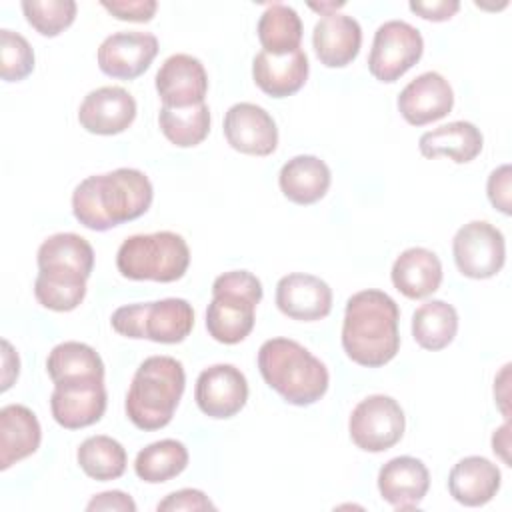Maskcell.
Returning a JSON list of instances; mask_svg holds the SVG:
<instances>
[{"label": "cell", "instance_id": "cb8c5ba5", "mask_svg": "<svg viewBox=\"0 0 512 512\" xmlns=\"http://www.w3.org/2000/svg\"><path fill=\"white\" fill-rule=\"evenodd\" d=\"M42 428L36 414L22 404L0 408V470L32 456L40 448Z\"/></svg>", "mask_w": 512, "mask_h": 512}, {"label": "cell", "instance_id": "b9f144b4", "mask_svg": "<svg viewBox=\"0 0 512 512\" xmlns=\"http://www.w3.org/2000/svg\"><path fill=\"white\" fill-rule=\"evenodd\" d=\"M18 372H20V358L12 348V344L8 340H2V386H0L2 392H6L14 384V380L18 378Z\"/></svg>", "mask_w": 512, "mask_h": 512}, {"label": "cell", "instance_id": "d6a6232c", "mask_svg": "<svg viewBox=\"0 0 512 512\" xmlns=\"http://www.w3.org/2000/svg\"><path fill=\"white\" fill-rule=\"evenodd\" d=\"M88 278L78 272L38 270L34 280V296L38 304L54 312H70L80 306L86 296Z\"/></svg>", "mask_w": 512, "mask_h": 512}, {"label": "cell", "instance_id": "44dd1931", "mask_svg": "<svg viewBox=\"0 0 512 512\" xmlns=\"http://www.w3.org/2000/svg\"><path fill=\"white\" fill-rule=\"evenodd\" d=\"M308 70V56L302 48L282 56L260 50L252 60V78L256 86L272 98L296 94L306 84Z\"/></svg>", "mask_w": 512, "mask_h": 512}, {"label": "cell", "instance_id": "52a82bcc", "mask_svg": "<svg viewBox=\"0 0 512 512\" xmlns=\"http://www.w3.org/2000/svg\"><path fill=\"white\" fill-rule=\"evenodd\" d=\"M110 324L126 338L178 344L186 340L194 328V310L184 298L138 302L116 308Z\"/></svg>", "mask_w": 512, "mask_h": 512}, {"label": "cell", "instance_id": "60d3db41", "mask_svg": "<svg viewBox=\"0 0 512 512\" xmlns=\"http://www.w3.org/2000/svg\"><path fill=\"white\" fill-rule=\"evenodd\" d=\"M408 8L418 14L424 20L432 22H444L450 20L458 10L460 2L458 0H432V2H410Z\"/></svg>", "mask_w": 512, "mask_h": 512}, {"label": "cell", "instance_id": "ac0fdd59", "mask_svg": "<svg viewBox=\"0 0 512 512\" xmlns=\"http://www.w3.org/2000/svg\"><path fill=\"white\" fill-rule=\"evenodd\" d=\"M276 306L292 320L316 322L332 310V288L314 274L292 272L276 284Z\"/></svg>", "mask_w": 512, "mask_h": 512}, {"label": "cell", "instance_id": "d6986e66", "mask_svg": "<svg viewBox=\"0 0 512 512\" xmlns=\"http://www.w3.org/2000/svg\"><path fill=\"white\" fill-rule=\"evenodd\" d=\"M430 488L426 464L414 456H396L378 472V492L396 510H414Z\"/></svg>", "mask_w": 512, "mask_h": 512}, {"label": "cell", "instance_id": "7bdbcfd3", "mask_svg": "<svg viewBox=\"0 0 512 512\" xmlns=\"http://www.w3.org/2000/svg\"><path fill=\"white\" fill-rule=\"evenodd\" d=\"M508 448H510V424H508V420H506V422H504L498 430H494V434H492V450H494V454H498V456L510 466Z\"/></svg>", "mask_w": 512, "mask_h": 512}, {"label": "cell", "instance_id": "1f68e13d", "mask_svg": "<svg viewBox=\"0 0 512 512\" xmlns=\"http://www.w3.org/2000/svg\"><path fill=\"white\" fill-rule=\"evenodd\" d=\"M76 460L86 476L98 482H108L124 474L128 456L124 446L118 440L106 434H98V436L86 438L78 446Z\"/></svg>", "mask_w": 512, "mask_h": 512}, {"label": "cell", "instance_id": "e0dca14e", "mask_svg": "<svg viewBox=\"0 0 512 512\" xmlns=\"http://www.w3.org/2000/svg\"><path fill=\"white\" fill-rule=\"evenodd\" d=\"M398 112L412 126H424L450 114L454 90L440 72H424L410 80L398 94Z\"/></svg>", "mask_w": 512, "mask_h": 512}, {"label": "cell", "instance_id": "2e32d148", "mask_svg": "<svg viewBox=\"0 0 512 512\" xmlns=\"http://www.w3.org/2000/svg\"><path fill=\"white\" fill-rule=\"evenodd\" d=\"M136 118V100L122 86H100L88 92L78 108V122L90 134L124 132Z\"/></svg>", "mask_w": 512, "mask_h": 512}, {"label": "cell", "instance_id": "d590c367", "mask_svg": "<svg viewBox=\"0 0 512 512\" xmlns=\"http://www.w3.org/2000/svg\"><path fill=\"white\" fill-rule=\"evenodd\" d=\"M34 70V50L30 42L8 28L0 30V74L6 82H20Z\"/></svg>", "mask_w": 512, "mask_h": 512}, {"label": "cell", "instance_id": "836d02e7", "mask_svg": "<svg viewBox=\"0 0 512 512\" xmlns=\"http://www.w3.org/2000/svg\"><path fill=\"white\" fill-rule=\"evenodd\" d=\"M158 124L168 142L178 148L198 146L210 132V108L202 102L190 108L162 106Z\"/></svg>", "mask_w": 512, "mask_h": 512}, {"label": "cell", "instance_id": "7402d4cb", "mask_svg": "<svg viewBox=\"0 0 512 512\" xmlns=\"http://www.w3.org/2000/svg\"><path fill=\"white\" fill-rule=\"evenodd\" d=\"M502 474L494 462L484 456H466L458 460L448 474V492L462 506H484L500 490Z\"/></svg>", "mask_w": 512, "mask_h": 512}, {"label": "cell", "instance_id": "6da1fadb", "mask_svg": "<svg viewBox=\"0 0 512 512\" xmlns=\"http://www.w3.org/2000/svg\"><path fill=\"white\" fill-rule=\"evenodd\" d=\"M150 178L136 168H116L84 178L72 192V214L88 230L104 232L148 212Z\"/></svg>", "mask_w": 512, "mask_h": 512}, {"label": "cell", "instance_id": "8d00e7d4", "mask_svg": "<svg viewBox=\"0 0 512 512\" xmlns=\"http://www.w3.org/2000/svg\"><path fill=\"white\" fill-rule=\"evenodd\" d=\"M214 502L196 488H182L170 492L164 500L156 504L158 512H180V510H214Z\"/></svg>", "mask_w": 512, "mask_h": 512}, {"label": "cell", "instance_id": "8fae6325", "mask_svg": "<svg viewBox=\"0 0 512 512\" xmlns=\"http://www.w3.org/2000/svg\"><path fill=\"white\" fill-rule=\"evenodd\" d=\"M158 54V38L150 32L122 30L106 36L98 48V68L118 80H134L144 74Z\"/></svg>", "mask_w": 512, "mask_h": 512}, {"label": "cell", "instance_id": "4316f807", "mask_svg": "<svg viewBox=\"0 0 512 512\" xmlns=\"http://www.w3.org/2000/svg\"><path fill=\"white\" fill-rule=\"evenodd\" d=\"M38 270L78 272L90 278L94 268L92 244L74 232H58L48 236L36 254Z\"/></svg>", "mask_w": 512, "mask_h": 512}, {"label": "cell", "instance_id": "4dcf8cb0", "mask_svg": "<svg viewBox=\"0 0 512 512\" xmlns=\"http://www.w3.org/2000/svg\"><path fill=\"white\" fill-rule=\"evenodd\" d=\"M188 466V450L180 440L164 438L148 444L136 454L134 472L142 482L162 484L178 474H182Z\"/></svg>", "mask_w": 512, "mask_h": 512}, {"label": "cell", "instance_id": "9a60e30c", "mask_svg": "<svg viewBox=\"0 0 512 512\" xmlns=\"http://www.w3.org/2000/svg\"><path fill=\"white\" fill-rule=\"evenodd\" d=\"M226 142L242 154L270 156L278 146L274 118L258 104L238 102L224 116Z\"/></svg>", "mask_w": 512, "mask_h": 512}, {"label": "cell", "instance_id": "277c9868", "mask_svg": "<svg viewBox=\"0 0 512 512\" xmlns=\"http://www.w3.org/2000/svg\"><path fill=\"white\" fill-rule=\"evenodd\" d=\"M186 386V372L172 356H150L134 372L124 410L128 420L146 432L170 424Z\"/></svg>", "mask_w": 512, "mask_h": 512}, {"label": "cell", "instance_id": "7c38bea8", "mask_svg": "<svg viewBox=\"0 0 512 512\" xmlns=\"http://www.w3.org/2000/svg\"><path fill=\"white\" fill-rule=\"evenodd\" d=\"M194 400L202 414L226 420L236 416L248 400L246 376L234 364H214L200 372Z\"/></svg>", "mask_w": 512, "mask_h": 512}, {"label": "cell", "instance_id": "9c48e42d", "mask_svg": "<svg viewBox=\"0 0 512 512\" xmlns=\"http://www.w3.org/2000/svg\"><path fill=\"white\" fill-rule=\"evenodd\" d=\"M424 52V40L418 28L404 20H388L378 26L370 56L368 70L380 82H396L404 76Z\"/></svg>", "mask_w": 512, "mask_h": 512}, {"label": "cell", "instance_id": "7a4b0ae2", "mask_svg": "<svg viewBox=\"0 0 512 512\" xmlns=\"http://www.w3.org/2000/svg\"><path fill=\"white\" fill-rule=\"evenodd\" d=\"M400 308L392 296L368 288L352 294L342 322V348L346 356L366 368L388 364L400 350Z\"/></svg>", "mask_w": 512, "mask_h": 512}, {"label": "cell", "instance_id": "5bb4252c", "mask_svg": "<svg viewBox=\"0 0 512 512\" xmlns=\"http://www.w3.org/2000/svg\"><path fill=\"white\" fill-rule=\"evenodd\" d=\"M154 84L162 106L190 108L204 102L208 74L198 58L190 54H172L158 68Z\"/></svg>", "mask_w": 512, "mask_h": 512}, {"label": "cell", "instance_id": "ba28073f", "mask_svg": "<svg viewBox=\"0 0 512 512\" xmlns=\"http://www.w3.org/2000/svg\"><path fill=\"white\" fill-rule=\"evenodd\" d=\"M406 418L402 406L386 394L360 400L348 420L352 442L364 452H384L404 436Z\"/></svg>", "mask_w": 512, "mask_h": 512}, {"label": "cell", "instance_id": "484cf974", "mask_svg": "<svg viewBox=\"0 0 512 512\" xmlns=\"http://www.w3.org/2000/svg\"><path fill=\"white\" fill-rule=\"evenodd\" d=\"M332 182V172L324 160L312 154L290 158L278 174L282 194L300 206H308L326 196Z\"/></svg>", "mask_w": 512, "mask_h": 512}, {"label": "cell", "instance_id": "f1b7e54d", "mask_svg": "<svg viewBox=\"0 0 512 512\" xmlns=\"http://www.w3.org/2000/svg\"><path fill=\"white\" fill-rule=\"evenodd\" d=\"M458 332V312L444 300L420 304L412 314V336L424 350L438 352L452 344Z\"/></svg>", "mask_w": 512, "mask_h": 512}, {"label": "cell", "instance_id": "ffe728a7", "mask_svg": "<svg viewBox=\"0 0 512 512\" xmlns=\"http://www.w3.org/2000/svg\"><path fill=\"white\" fill-rule=\"evenodd\" d=\"M312 46L320 64L328 68H344L360 52L362 28L352 16L338 12L326 14L314 26Z\"/></svg>", "mask_w": 512, "mask_h": 512}, {"label": "cell", "instance_id": "5b68a950", "mask_svg": "<svg viewBox=\"0 0 512 512\" xmlns=\"http://www.w3.org/2000/svg\"><path fill=\"white\" fill-rule=\"evenodd\" d=\"M262 282L248 270H230L212 282L206 330L220 344H238L254 328Z\"/></svg>", "mask_w": 512, "mask_h": 512}, {"label": "cell", "instance_id": "83f0119b", "mask_svg": "<svg viewBox=\"0 0 512 512\" xmlns=\"http://www.w3.org/2000/svg\"><path fill=\"white\" fill-rule=\"evenodd\" d=\"M46 370L54 384L72 380H104V362L100 354L76 340L56 344L46 358Z\"/></svg>", "mask_w": 512, "mask_h": 512}, {"label": "cell", "instance_id": "30bf717a", "mask_svg": "<svg viewBox=\"0 0 512 512\" xmlns=\"http://www.w3.org/2000/svg\"><path fill=\"white\" fill-rule=\"evenodd\" d=\"M452 254L462 276L472 280L492 278L506 262L504 234L486 220H472L454 234Z\"/></svg>", "mask_w": 512, "mask_h": 512}, {"label": "cell", "instance_id": "f546056e", "mask_svg": "<svg viewBox=\"0 0 512 512\" xmlns=\"http://www.w3.org/2000/svg\"><path fill=\"white\" fill-rule=\"evenodd\" d=\"M258 40L264 52L282 56L300 48L302 20L298 12L288 4H270L258 20Z\"/></svg>", "mask_w": 512, "mask_h": 512}, {"label": "cell", "instance_id": "74e56055", "mask_svg": "<svg viewBox=\"0 0 512 512\" xmlns=\"http://www.w3.org/2000/svg\"><path fill=\"white\" fill-rule=\"evenodd\" d=\"M102 8L108 10L118 20L150 22L156 14L158 4L154 0H112V2L104 0Z\"/></svg>", "mask_w": 512, "mask_h": 512}, {"label": "cell", "instance_id": "ab89813d", "mask_svg": "<svg viewBox=\"0 0 512 512\" xmlns=\"http://www.w3.org/2000/svg\"><path fill=\"white\" fill-rule=\"evenodd\" d=\"M86 510L98 512V510H114V512H136V502L130 498V494L122 490H106L100 494H94L90 502L86 504Z\"/></svg>", "mask_w": 512, "mask_h": 512}, {"label": "cell", "instance_id": "f35d334b", "mask_svg": "<svg viewBox=\"0 0 512 512\" xmlns=\"http://www.w3.org/2000/svg\"><path fill=\"white\" fill-rule=\"evenodd\" d=\"M510 180H512V168L510 164H502L496 170L490 172L486 182V194L490 204L500 210L502 214H510Z\"/></svg>", "mask_w": 512, "mask_h": 512}, {"label": "cell", "instance_id": "4fadbf2b", "mask_svg": "<svg viewBox=\"0 0 512 512\" xmlns=\"http://www.w3.org/2000/svg\"><path fill=\"white\" fill-rule=\"evenodd\" d=\"M104 380H72L54 384L50 410L56 424L66 430H78L96 424L106 412Z\"/></svg>", "mask_w": 512, "mask_h": 512}, {"label": "cell", "instance_id": "3957f363", "mask_svg": "<svg viewBox=\"0 0 512 512\" xmlns=\"http://www.w3.org/2000/svg\"><path fill=\"white\" fill-rule=\"evenodd\" d=\"M258 370L264 382L294 406L318 402L330 384L324 362L290 338L266 340L258 350Z\"/></svg>", "mask_w": 512, "mask_h": 512}, {"label": "cell", "instance_id": "8992f818", "mask_svg": "<svg viewBox=\"0 0 512 512\" xmlns=\"http://www.w3.org/2000/svg\"><path fill=\"white\" fill-rule=\"evenodd\" d=\"M190 266L186 240L170 230L128 236L116 252V268L128 280L176 282Z\"/></svg>", "mask_w": 512, "mask_h": 512}, {"label": "cell", "instance_id": "603a6c76", "mask_svg": "<svg viewBox=\"0 0 512 512\" xmlns=\"http://www.w3.org/2000/svg\"><path fill=\"white\" fill-rule=\"evenodd\" d=\"M394 288L410 300H420L434 294L442 284L440 258L422 246H412L400 252L390 272Z\"/></svg>", "mask_w": 512, "mask_h": 512}, {"label": "cell", "instance_id": "e575fe53", "mask_svg": "<svg viewBox=\"0 0 512 512\" xmlns=\"http://www.w3.org/2000/svg\"><path fill=\"white\" fill-rule=\"evenodd\" d=\"M74 0H24L22 12L26 22L42 36H58L64 32L76 18Z\"/></svg>", "mask_w": 512, "mask_h": 512}, {"label": "cell", "instance_id": "d4e9b609", "mask_svg": "<svg viewBox=\"0 0 512 512\" xmlns=\"http://www.w3.org/2000/svg\"><path fill=\"white\" fill-rule=\"evenodd\" d=\"M484 146V136L480 128L466 120H454L428 130L418 140V150L424 158L446 156L456 164L472 162Z\"/></svg>", "mask_w": 512, "mask_h": 512}]
</instances>
